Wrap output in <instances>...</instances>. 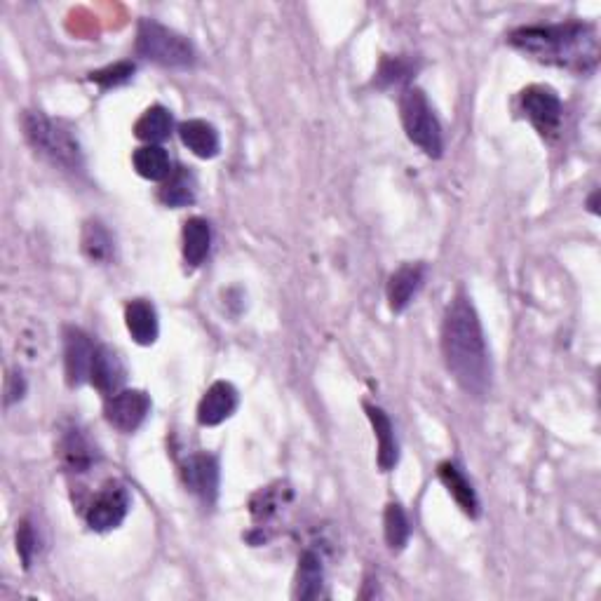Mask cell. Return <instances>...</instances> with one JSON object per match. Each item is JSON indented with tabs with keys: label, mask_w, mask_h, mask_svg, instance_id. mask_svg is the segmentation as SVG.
<instances>
[{
	"label": "cell",
	"mask_w": 601,
	"mask_h": 601,
	"mask_svg": "<svg viewBox=\"0 0 601 601\" xmlns=\"http://www.w3.org/2000/svg\"><path fill=\"white\" fill-rule=\"evenodd\" d=\"M181 238H184V261L191 268L202 266L209 256V249H212V228H209L207 219H202V216L188 219Z\"/></svg>",
	"instance_id": "cell-19"
},
{
	"label": "cell",
	"mask_w": 601,
	"mask_h": 601,
	"mask_svg": "<svg viewBox=\"0 0 601 601\" xmlns=\"http://www.w3.org/2000/svg\"><path fill=\"white\" fill-rule=\"evenodd\" d=\"M195 195H198V181H195L193 172L186 170V167H179V170H174L170 177L162 181L158 198L162 205L179 209L193 205Z\"/></svg>",
	"instance_id": "cell-21"
},
{
	"label": "cell",
	"mask_w": 601,
	"mask_h": 601,
	"mask_svg": "<svg viewBox=\"0 0 601 601\" xmlns=\"http://www.w3.org/2000/svg\"><path fill=\"white\" fill-rule=\"evenodd\" d=\"M285 496H289V489H285V486H268V489H261L259 494L252 498V503H249L256 522H268V519L278 515L282 505H285Z\"/></svg>",
	"instance_id": "cell-26"
},
{
	"label": "cell",
	"mask_w": 601,
	"mask_h": 601,
	"mask_svg": "<svg viewBox=\"0 0 601 601\" xmlns=\"http://www.w3.org/2000/svg\"><path fill=\"white\" fill-rule=\"evenodd\" d=\"M130 512V491L123 484L108 482L104 489L94 496L90 508H87V524L92 531H113L125 522Z\"/></svg>",
	"instance_id": "cell-6"
},
{
	"label": "cell",
	"mask_w": 601,
	"mask_h": 601,
	"mask_svg": "<svg viewBox=\"0 0 601 601\" xmlns=\"http://www.w3.org/2000/svg\"><path fill=\"white\" fill-rule=\"evenodd\" d=\"M437 475H440L442 484L447 486L449 494L454 496L458 508H461L468 517H477L479 515V498L475 494V489H472L470 479L463 475L461 468L454 463H442L440 470H437Z\"/></svg>",
	"instance_id": "cell-20"
},
{
	"label": "cell",
	"mask_w": 601,
	"mask_h": 601,
	"mask_svg": "<svg viewBox=\"0 0 601 601\" xmlns=\"http://www.w3.org/2000/svg\"><path fill=\"white\" fill-rule=\"evenodd\" d=\"M181 479L193 496L205 505H214L219 496V461L209 454H193L181 463Z\"/></svg>",
	"instance_id": "cell-9"
},
{
	"label": "cell",
	"mask_w": 601,
	"mask_h": 601,
	"mask_svg": "<svg viewBox=\"0 0 601 601\" xmlns=\"http://www.w3.org/2000/svg\"><path fill=\"white\" fill-rule=\"evenodd\" d=\"M125 324H127V332L132 334V339L137 341L139 346H151L160 334L158 313H155L153 303H148L144 299L127 303Z\"/></svg>",
	"instance_id": "cell-16"
},
{
	"label": "cell",
	"mask_w": 601,
	"mask_h": 601,
	"mask_svg": "<svg viewBox=\"0 0 601 601\" xmlns=\"http://www.w3.org/2000/svg\"><path fill=\"white\" fill-rule=\"evenodd\" d=\"M324 587V564L320 552L306 550L299 557V569H296V585L294 597L310 601L322 597Z\"/></svg>",
	"instance_id": "cell-17"
},
{
	"label": "cell",
	"mask_w": 601,
	"mask_h": 601,
	"mask_svg": "<svg viewBox=\"0 0 601 601\" xmlns=\"http://www.w3.org/2000/svg\"><path fill=\"white\" fill-rule=\"evenodd\" d=\"M134 170H137L139 177H144L148 181H165L172 170V160L167 151L158 144H148L141 146L134 151Z\"/></svg>",
	"instance_id": "cell-22"
},
{
	"label": "cell",
	"mask_w": 601,
	"mask_h": 601,
	"mask_svg": "<svg viewBox=\"0 0 601 601\" xmlns=\"http://www.w3.org/2000/svg\"><path fill=\"white\" fill-rule=\"evenodd\" d=\"M17 552H19V557H22L24 569H31L33 557H36V552H38V536H36V529H33V524L29 522V519H24L17 529Z\"/></svg>",
	"instance_id": "cell-29"
},
{
	"label": "cell",
	"mask_w": 601,
	"mask_h": 601,
	"mask_svg": "<svg viewBox=\"0 0 601 601\" xmlns=\"http://www.w3.org/2000/svg\"><path fill=\"white\" fill-rule=\"evenodd\" d=\"M59 461L69 472H87L99 461V451L83 430L69 428L59 440Z\"/></svg>",
	"instance_id": "cell-13"
},
{
	"label": "cell",
	"mask_w": 601,
	"mask_h": 601,
	"mask_svg": "<svg viewBox=\"0 0 601 601\" xmlns=\"http://www.w3.org/2000/svg\"><path fill=\"white\" fill-rule=\"evenodd\" d=\"M172 127H174V118L170 108L151 106L148 111H144V116L137 120L134 134H137V139L146 141V144H160V141L170 137Z\"/></svg>",
	"instance_id": "cell-23"
},
{
	"label": "cell",
	"mask_w": 601,
	"mask_h": 601,
	"mask_svg": "<svg viewBox=\"0 0 601 601\" xmlns=\"http://www.w3.org/2000/svg\"><path fill=\"white\" fill-rule=\"evenodd\" d=\"M522 111L543 137H552V134L559 132V125H562L564 116L562 101H559L555 90H550V87H526L522 92Z\"/></svg>",
	"instance_id": "cell-7"
},
{
	"label": "cell",
	"mask_w": 601,
	"mask_h": 601,
	"mask_svg": "<svg viewBox=\"0 0 601 601\" xmlns=\"http://www.w3.org/2000/svg\"><path fill=\"white\" fill-rule=\"evenodd\" d=\"M24 134L33 151L50 160L54 167H62L66 172L83 170V151L71 127L47 118L40 111H29L24 116Z\"/></svg>",
	"instance_id": "cell-3"
},
{
	"label": "cell",
	"mask_w": 601,
	"mask_h": 601,
	"mask_svg": "<svg viewBox=\"0 0 601 601\" xmlns=\"http://www.w3.org/2000/svg\"><path fill=\"white\" fill-rule=\"evenodd\" d=\"M383 531H386V543L390 550L400 552L407 548L411 538V524L400 503H390L386 508V515H383Z\"/></svg>",
	"instance_id": "cell-25"
},
{
	"label": "cell",
	"mask_w": 601,
	"mask_h": 601,
	"mask_svg": "<svg viewBox=\"0 0 601 601\" xmlns=\"http://www.w3.org/2000/svg\"><path fill=\"white\" fill-rule=\"evenodd\" d=\"M235 409H238V390L231 383L216 381L200 400L198 421L200 425H219L231 418Z\"/></svg>",
	"instance_id": "cell-14"
},
{
	"label": "cell",
	"mask_w": 601,
	"mask_h": 601,
	"mask_svg": "<svg viewBox=\"0 0 601 601\" xmlns=\"http://www.w3.org/2000/svg\"><path fill=\"white\" fill-rule=\"evenodd\" d=\"M597 200H599V191H594V193H592V198H590V212H594V214H597V212H599V207H597Z\"/></svg>",
	"instance_id": "cell-31"
},
{
	"label": "cell",
	"mask_w": 601,
	"mask_h": 601,
	"mask_svg": "<svg viewBox=\"0 0 601 601\" xmlns=\"http://www.w3.org/2000/svg\"><path fill=\"white\" fill-rule=\"evenodd\" d=\"M137 54L167 69H188L198 59L191 40L153 19H144L139 24Z\"/></svg>",
	"instance_id": "cell-4"
},
{
	"label": "cell",
	"mask_w": 601,
	"mask_h": 601,
	"mask_svg": "<svg viewBox=\"0 0 601 601\" xmlns=\"http://www.w3.org/2000/svg\"><path fill=\"white\" fill-rule=\"evenodd\" d=\"M104 414L113 428L130 435V432L139 430L141 423L151 414V397L144 390H120V393L108 397Z\"/></svg>",
	"instance_id": "cell-8"
},
{
	"label": "cell",
	"mask_w": 601,
	"mask_h": 601,
	"mask_svg": "<svg viewBox=\"0 0 601 601\" xmlns=\"http://www.w3.org/2000/svg\"><path fill=\"white\" fill-rule=\"evenodd\" d=\"M80 245H83V254L92 263H108L113 259V252H116V242H113L111 231L97 219L85 224Z\"/></svg>",
	"instance_id": "cell-24"
},
{
	"label": "cell",
	"mask_w": 601,
	"mask_h": 601,
	"mask_svg": "<svg viewBox=\"0 0 601 601\" xmlns=\"http://www.w3.org/2000/svg\"><path fill=\"white\" fill-rule=\"evenodd\" d=\"M127 378L125 364L120 360V355L113 348L108 346H99L97 353H94L92 360V369H90V381L92 386L104 395H116L120 393Z\"/></svg>",
	"instance_id": "cell-11"
},
{
	"label": "cell",
	"mask_w": 601,
	"mask_h": 601,
	"mask_svg": "<svg viewBox=\"0 0 601 601\" xmlns=\"http://www.w3.org/2000/svg\"><path fill=\"white\" fill-rule=\"evenodd\" d=\"M442 355L449 374L472 397H484L491 388V360L484 329L468 296L458 294L449 303L442 322Z\"/></svg>",
	"instance_id": "cell-1"
},
{
	"label": "cell",
	"mask_w": 601,
	"mask_h": 601,
	"mask_svg": "<svg viewBox=\"0 0 601 601\" xmlns=\"http://www.w3.org/2000/svg\"><path fill=\"white\" fill-rule=\"evenodd\" d=\"M510 45L538 62L576 73L594 71L599 62L597 31L590 24L566 22L550 26H522L510 33Z\"/></svg>",
	"instance_id": "cell-2"
},
{
	"label": "cell",
	"mask_w": 601,
	"mask_h": 601,
	"mask_svg": "<svg viewBox=\"0 0 601 601\" xmlns=\"http://www.w3.org/2000/svg\"><path fill=\"white\" fill-rule=\"evenodd\" d=\"M416 73V66L407 57H386L383 59L381 69L376 73V83L381 87L402 85Z\"/></svg>",
	"instance_id": "cell-27"
},
{
	"label": "cell",
	"mask_w": 601,
	"mask_h": 601,
	"mask_svg": "<svg viewBox=\"0 0 601 601\" xmlns=\"http://www.w3.org/2000/svg\"><path fill=\"white\" fill-rule=\"evenodd\" d=\"M5 393H8V404L22 400L26 393V383H24L22 374H12L8 378V390H5Z\"/></svg>",
	"instance_id": "cell-30"
},
{
	"label": "cell",
	"mask_w": 601,
	"mask_h": 601,
	"mask_svg": "<svg viewBox=\"0 0 601 601\" xmlns=\"http://www.w3.org/2000/svg\"><path fill=\"white\" fill-rule=\"evenodd\" d=\"M364 411H367V418L374 428L376 442H378V468L383 472H390L400 461V444H397V435H395V425L390 421L386 411L381 407H374V404H364Z\"/></svg>",
	"instance_id": "cell-12"
},
{
	"label": "cell",
	"mask_w": 601,
	"mask_h": 601,
	"mask_svg": "<svg viewBox=\"0 0 601 601\" xmlns=\"http://www.w3.org/2000/svg\"><path fill=\"white\" fill-rule=\"evenodd\" d=\"M402 125L407 137L430 158H440L444 151L442 125L432 111L428 97L418 87H409L400 99Z\"/></svg>",
	"instance_id": "cell-5"
},
{
	"label": "cell",
	"mask_w": 601,
	"mask_h": 601,
	"mask_svg": "<svg viewBox=\"0 0 601 601\" xmlns=\"http://www.w3.org/2000/svg\"><path fill=\"white\" fill-rule=\"evenodd\" d=\"M425 266L423 263H404L390 275L388 282V303L393 313H402L414 301L418 289L423 287Z\"/></svg>",
	"instance_id": "cell-15"
},
{
	"label": "cell",
	"mask_w": 601,
	"mask_h": 601,
	"mask_svg": "<svg viewBox=\"0 0 601 601\" xmlns=\"http://www.w3.org/2000/svg\"><path fill=\"white\" fill-rule=\"evenodd\" d=\"M64 367H66V381L69 386H80V383L90 381V369L97 346H94L90 336L83 329L69 327L64 334Z\"/></svg>",
	"instance_id": "cell-10"
},
{
	"label": "cell",
	"mask_w": 601,
	"mask_h": 601,
	"mask_svg": "<svg viewBox=\"0 0 601 601\" xmlns=\"http://www.w3.org/2000/svg\"><path fill=\"white\" fill-rule=\"evenodd\" d=\"M134 71H137V66H134L132 62H118L113 66H106V69H101V71H92L90 80L92 83H97L99 87H104V90H111V87L130 83Z\"/></svg>",
	"instance_id": "cell-28"
},
{
	"label": "cell",
	"mask_w": 601,
	"mask_h": 601,
	"mask_svg": "<svg viewBox=\"0 0 601 601\" xmlns=\"http://www.w3.org/2000/svg\"><path fill=\"white\" fill-rule=\"evenodd\" d=\"M179 137L188 151L202 160L214 158L221 148L219 132H216V127L209 125L207 120H186V123H181Z\"/></svg>",
	"instance_id": "cell-18"
}]
</instances>
